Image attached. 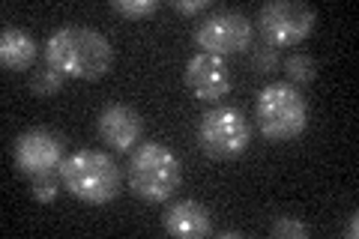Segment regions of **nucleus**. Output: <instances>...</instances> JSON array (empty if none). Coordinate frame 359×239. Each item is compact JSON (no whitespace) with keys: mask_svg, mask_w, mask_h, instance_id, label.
I'll list each match as a JSON object with an SVG mask.
<instances>
[{"mask_svg":"<svg viewBox=\"0 0 359 239\" xmlns=\"http://www.w3.org/2000/svg\"><path fill=\"white\" fill-rule=\"evenodd\" d=\"M45 60L63 78L99 81L114 66V48H111L105 33L84 25H66L54 30L45 42Z\"/></svg>","mask_w":359,"mask_h":239,"instance_id":"obj_1","label":"nucleus"},{"mask_svg":"<svg viewBox=\"0 0 359 239\" xmlns=\"http://www.w3.org/2000/svg\"><path fill=\"white\" fill-rule=\"evenodd\" d=\"M57 177L75 200L90 203V207H102V203L114 200L123 183L120 165L105 150H75L63 158Z\"/></svg>","mask_w":359,"mask_h":239,"instance_id":"obj_2","label":"nucleus"},{"mask_svg":"<svg viewBox=\"0 0 359 239\" xmlns=\"http://www.w3.org/2000/svg\"><path fill=\"white\" fill-rule=\"evenodd\" d=\"M129 189L147 203H162L174 198V191L183 183V165L174 150H168L165 144H138L129 156Z\"/></svg>","mask_w":359,"mask_h":239,"instance_id":"obj_3","label":"nucleus"},{"mask_svg":"<svg viewBox=\"0 0 359 239\" xmlns=\"http://www.w3.org/2000/svg\"><path fill=\"white\" fill-rule=\"evenodd\" d=\"M255 123L269 141H294L309 126V102L297 84L273 81L257 93Z\"/></svg>","mask_w":359,"mask_h":239,"instance_id":"obj_4","label":"nucleus"},{"mask_svg":"<svg viewBox=\"0 0 359 239\" xmlns=\"http://www.w3.org/2000/svg\"><path fill=\"white\" fill-rule=\"evenodd\" d=\"M252 144V126L243 117V111L231 105H219L204 111L198 120V146L210 158H240Z\"/></svg>","mask_w":359,"mask_h":239,"instance_id":"obj_5","label":"nucleus"},{"mask_svg":"<svg viewBox=\"0 0 359 239\" xmlns=\"http://www.w3.org/2000/svg\"><path fill=\"white\" fill-rule=\"evenodd\" d=\"M314 21H318L314 9L299 4V0H269V4L257 9L261 36L266 39V45H273V48L299 45L311 33Z\"/></svg>","mask_w":359,"mask_h":239,"instance_id":"obj_6","label":"nucleus"},{"mask_svg":"<svg viewBox=\"0 0 359 239\" xmlns=\"http://www.w3.org/2000/svg\"><path fill=\"white\" fill-rule=\"evenodd\" d=\"M63 150L66 144L60 135H54L48 129H27L13 144V162L18 168V174H25L27 179L54 177L66 158Z\"/></svg>","mask_w":359,"mask_h":239,"instance_id":"obj_7","label":"nucleus"},{"mask_svg":"<svg viewBox=\"0 0 359 239\" xmlns=\"http://www.w3.org/2000/svg\"><path fill=\"white\" fill-rule=\"evenodd\" d=\"M195 45L216 57L240 54L252 45V21L243 13H216L195 27Z\"/></svg>","mask_w":359,"mask_h":239,"instance_id":"obj_8","label":"nucleus"},{"mask_svg":"<svg viewBox=\"0 0 359 239\" xmlns=\"http://www.w3.org/2000/svg\"><path fill=\"white\" fill-rule=\"evenodd\" d=\"M186 84L201 102H219L231 93V69L224 57L198 51L186 63Z\"/></svg>","mask_w":359,"mask_h":239,"instance_id":"obj_9","label":"nucleus"},{"mask_svg":"<svg viewBox=\"0 0 359 239\" xmlns=\"http://www.w3.org/2000/svg\"><path fill=\"white\" fill-rule=\"evenodd\" d=\"M96 126H99V138L117 153H132L144 135L141 114L132 105H123V102H114V105H105L99 111Z\"/></svg>","mask_w":359,"mask_h":239,"instance_id":"obj_10","label":"nucleus"},{"mask_svg":"<svg viewBox=\"0 0 359 239\" xmlns=\"http://www.w3.org/2000/svg\"><path fill=\"white\" fill-rule=\"evenodd\" d=\"M162 227L165 233H171L177 239H204L212 233V219L204 203L186 198V200L168 203V210L162 212Z\"/></svg>","mask_w":359,"mask_h":239,"instance_id":"obj_11","label":"nucleus"},{"mask_svg":"<svg viewBox=\"0 0 359 239\" xmlns=\"http://www.w3.org/2000/svg\"><path fill=\"white\" fill-rule=\"evenodd\" d=\"M36 54H39V45L27 30L4 27V33H0V63H4L6 69H15V72L30 69Z\"/></svg>","mask_w":359,"mask_h":239,"instance_id":"obj_12","label":"nucleus"},{"mask_svg":"<svg viewBox=\"0 0 359 239\" xmlns=\"http://www.w3.org/2000/svg\"><path fill=\"white\" fill-rule=\"evenodd\" d=\"M285 72L290 84H311L314 75H318V66L309 54H290L285 60Z\"/></svg>","mask_w":359,"mask_h":239,"instance_id":"obj_13","label":"nucleus"},{"mask_svg":"<svg viewBox=\"0 0 359 239\" xmlns=\"http://www.w3.org/2000/svg\"><path fill=\"white\" fill-rule=\"evenodd\" d=\"M60 87H63V75H60L57 69H51V66H48V69L33 72V78H30V90H33L36 96H42V99H45V96H54Z\"/></svg>","mask_w":359,"mask_h":239,"instance_id":"obj_14","label":"nucleus"},{"mask_svg":"<svg viewBox=\"0 0 359 239\" xmlns=\"http://www.w3.org/2000/svg\"><path fill=\"white\" fill-rule=\"evenodd\" d=\"M111 9L126 18H150L159 9V0H111Z\"/></svg>","mask_w":359,"mask_h":239,"instance_id":"obj_15","label":"nucleus"},{"mask_svg":"<svg viewBox=\"0 0 359 239\" xmlns=\"http://www.w3.org/2000/svg\"><path fill=\"white\" fill-rule=\"evenodd\" d=\"M309 233H311L309 224H302L299 219H290V215L276 219L273 227H269V236H276V239H306Z\"/></svg>","mask_w":359,"mask_h":239,"instance_id":"obj_16","label":"nucleus"},{"mask_svg":"<svg viewBox=\"0 0 359 239\" xmlns=\"http://www.w3.org/2000/svg\"><path fill=\"white\" fill-rule=\"evenodd\" d=\"M60 186L57 183V174L54 177H39V179H33V186H30V198L36 200V203H54L60 195Z\"/></svg>","mask_w":359,"mask_h":239,"instance_id":"obj_17","label":"nucleus"},{"mask_svg":"<svg viewBox=\"0 0 359 239\" xmlns=\"http://www.w3.org/2000/svg\"><path fill=\"white\" fill-rule=\"evenodd\" d=\"M252 63L257 72H273L278 66V48H273V45H264V48H255L252 51Z\"/></svg>","mask_w":359,"mask_h":239,"instance_id":"obj_18","label":"nucleus"},{"mask_svg":"<svg viewBox=\"0 0 359 239\" xmlns=\"http://www.w3.org/2000/svg\"><path fill=\"white\" fill-rule=\"evenodd\" d=\"M171 6L180 15H195V13H204V9L210 6V0H174Z\"/></svg>","mask_w":359,"mask_h":239,"instance_id":"obj_19","label":"nucleus"},{"mask_svg":"<svg viewBox=\"0 0 359 239\" xmlns=\"http://www.w3.org/2000/svg\"><path fill=\"white\" fill-rule=\"evenodd\" d=\"M344 236H347V239H356V236H359V212H353L351 221L344 224Z\"/></svg>","mask_w":359,"mask_h":239,"instance_id":"obj_20","label":"nucleus"},{"mask_svg":"<svg viewBox=\"0 0 359 239\" xmlns=\"http://www.w3.org/2000/svg\"><path fill=\"white\" fill-rule=\"evenodd\" d=\"M219 236H222V239H240L243 233H240V231H224V233H219Z\"/></svg>","mask_w":359,"mask_h":239,"instance_id":"obj_21","label":"nucleus"}]
</instances>
